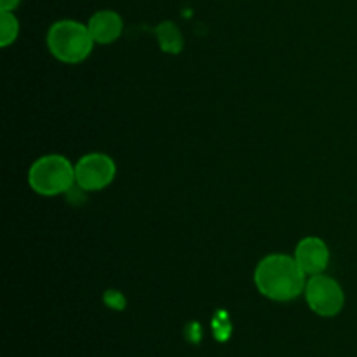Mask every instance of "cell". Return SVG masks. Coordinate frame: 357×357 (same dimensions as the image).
I'll return each mask as SVG.
<instances>
[{"instance_id": "6", "label": "cell", "mask_w": 357, "mask_h": 357, "mask_svg": "<svg viewBox=\"0 0 357 357\" xmlns=\"http://www.w3.org/2000/svg\"><path fill=\"white\" fill-rule=\"evenodd\" d=\"M295 258L307 275L324 274L330 264V250L321 237H305L295 250Z\"/></svg>"}, {"instance_id": "3", "label": "cell", "mask_w": 357, "mask_h": 357, "mask_svg": "<svg viewBox=\"0 0 357 357\" xmlns=\"http://www.w3.org/2000/svg\"><path fill=\"white\" fill-rule=\"evenodd\" d=\"M28 183L31 190L44 197L66 194L75 181V166L66 157L49 153L35 160L28 171Z\"/></svg>"}, {"instance_id": "1", "label": "cell", "mask_w": 357, "mask_h": 357, "mask_svg": "<svg viewBox=\"0 0 357 357\" xmlns=\"http://www.w3.org/2000/svg\"><path fill=\"white\" fill-rule=\"evenodd\" d=\"M255 284L258 291L274 302H289L305 291L307 274L295 257L275 253L268 255L255 271Z\"/></svg>"}, {"instance_id": "10", "label": "cell", "mask_w": 357, "mask_h": 357, "mask_svg": "<svg viewBox=\"0 0 357 357\" xmlns=\"http://www.w3.org/2000/svg\"><path fill=\"white\" fill-rule=\"evenodd\" d=\"M21 0H0V10H14Z\"/></svg>"}, {"instance_id": "8", "label": "cell", "mask_w": 357, "mask_h": 357, "mask_svg": "<svg viewBox=\"0 0 357 357\" xmlns=\"http://www.w3.org/2000/svg\"><path fill=\"white\" fill-rule=\"evenodd\" d=\"M157 40H159L160 49L169 54H178L183 49V35H181L180 28L173 23V21H162L159 26L155 28Z\"/></svg>"}, {"instance_id": "5", "label": "cell", "mask_w": 357, "mask_h": 357, "mask_svg": "<svg viewBox=\"0 0 357 357\" xmlns=\"http://www.w3.org/2000/svg\"><path fill=\"white\" fill-rule=\"evenodd\" d=\"M117 166L107 153L93 152L75 164V181L84 192H100L114 181Z\"/></svg>"}, {"instance_id": "2", "label": "cell", "mask_w": 357, "mask_h": 357, "mask_svg": "<svg viewBox=\"0 0 357 357\" xmlns=\"http://www.w3.org/2000/svg\"><path fill=\"white\" fill-rule=\"evenodd\" d=\"M94 38L87 24L75 20L56 21L47 31L49 52L61 63L77 65L89 58L94 47Z\"/></svg>"}, {"instance_id": "7", "label": "cell", "mask_w": 357, "mask_h": 357, "mask_svg": "<svg viewBox=\"0 0 357 357\" xmlns=\"http://www.w3.org/2000/svg\"><path fill=\"white\" fill-rule=\"evenodd\" d=\"M91 35H93L96 44H112L117 40L124 30V21H122L121 14L115 10H98L93 14L87 23Z\"/></svg>"}, {"instance_id": "9", "label": "cell", "mask_w": 357, "mask_h": 357, "mask_svg": "<svg viewBox=\"0 0 357 357\" xmlns=\"http://www.w3.org/2000/svg\"><path fill=\"white\" fill-rule=\"evenodd\" d=\"M20 33V23L13 10H0V45L14 44Z\"/></svg>"}, {"instance_id": "4", "label": "cell", "mask_w": 357, "mask_h": 357, "mask_svg": "<svg viewBox=\"0 0 357 357\" xmlns=\"http://www.w3.org/2000/svg\"><path fill=\"white\" fill-rule=\"evenodd\" d=\"M305 300L310 310L321 317H335L342 312L345 295L333 278L324 274L310 275L305 284Z\"/></svg>"}]
</instances>
